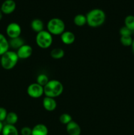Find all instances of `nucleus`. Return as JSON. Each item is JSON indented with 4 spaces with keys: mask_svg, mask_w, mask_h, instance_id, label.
I'll list each match as a JSON object with an SVG mask.
<instances>
[{
    "mask_svg": "<svg viewBox=\"0 0 134 135\" xmlns=\"http://www.w3.org/2000/svg\"><path fill=\"white\" fill-rule=\"evenodd\" d=\"M133 32H134V31H133Z\"/></svg>",
    "mask_w": 134,
    "mask_h": 135,
    "instance_id": "obj_31",
    "label": "nucleus"
},
{
    "mask_svg": "<svg viewBox=\"0 0 134 135\" xmlns=\"http://www.w3.org/2000/svg\"><path fill=\"white\" fill-rule=\"evenodd\" d=\"M59 121L63 125H68L69 123H70L72 121V117L68 113H63L59 117Z\"/></svg>",
    "mask_w": 134,
    "mask_h": 135,
    "instance_id": "obj_23",
    "label": "nucleus"
},
{
    "mask_svg": "<svg viewBox=\"0 0 134 135\" xmlns=\"http://www.w3.org/2000/svg\"><path fill=\"white\" fill-rule=\"evenodd\" d=\"M30 26H31V28L33 31L38 33L43 30L44 24H43V22L41 19L35 18V19L32 21L31 23H30Z\"/></svg>",
    "mask_w": 134,
    "mask_h": 135,
    "instance_id": "obj_14",
    "label": "nucleus"
},
{
    "mask_svg": "<svg viewBox=\"0 0 134 135\" xmlns=\"http://www.w3.org/2000/svg\"><path fill=\"white\" fill-rule=\"evenodd\" d=\"M18 117L17 115V114L16 113L13 112H9L7 113V115L6 121L7 124H9V125H14L17 122H18Z\"/></svg>",
    "mask_w": 134,
    "mask_h": 135,
    "instance_id": "obj_20",
    "label": "nucleus"
},
{
    "mask_svg": "<svg viewBox=\"0 0 134 135\" xmlns=\"http://www.w3.org/2000/svg\"><path fill=\"white\" fill-rule=\"evenodd\" d=\"M132 32H133L126 26H122L120 29V34L121 36H131Z\"/></svg>",
    "mask_w": 134,
    "mask_h": 135,
    "instance_id": "obj_25",
    "label": "nucleus"
},
{
    "mask_svg": "<svg viewBox=\"0 0 134 135\" xmlns=\"http://www.w3.org/2000/svg\"><path fill=\"white\" fill-rule=\"evenodd\" d=\"M125 26L128 28L132 32L134 31V16L127 15L124 20Z\"/></svg>",
    "mask_w": 134,
    "mask_h": 135,
    "instance_id": "obj_21",
    "label": "nucleus"
},
{
    "mask_svg": "<svg viewBox=\"0 0 134 135\" xmlns=\"http://www.w3.org/2000/svg\"><path fill=\"white\" fill-rule=\"evenodd\" d=\"M9 41L6 38V37L3 34L0 33V56L9 51Z\"/></svg>",
    "mask_w": 134,
    "mask_h": 135,
    "instance_id": "obj_15",
    "label": "nucleus"
},
{
    "mask_svg": "<svg viewBox=\"0 0 134 135\" xmlns=\"http://www.w3.org/2000/svg\"><path fill=\"white\" fill-rule=\"evenodd\" d=\"M33 52V49L28 44H24L17 50V54L19 59H26L30 57Z\"/></svg>",
    "mask_w": 134,
    "mask_h": 135,
    "instance_id": "obj_8",
    "label": "nucleus"
},
{
    "mask_svg": "<svg viewBox=\"0 0 134 135\" xmlns=\"http://www.w3.org/2000/svg\"><path fill=\"white\" fill-rule=\"evenodd\" d=\"M44 94L47 97L55 98L63 94L64 86L61 82L56 79L49 80L47 84L43 87Z\"/></svg>",
    "mask_w": 134,
    "mask_h": 135,
    "instance_id": "obj_2",
    "label": "nucleus"
},
{
    "mask_svg": "<svg viewBox=\"0 0 134 135\" xmlns=\"http://www.w3.org/2000/svg\"><path fill=\"white\" fill-rule=\"evenodd\" d=\"M9 47H11L12 48L14 49V50H18L21 46L25 44L24 41L20 36L10 39V40L9 41Z\"/></svg>",
    "mask_w": 134,
    "mask_h": 135,
    "instance_id": "obj_17",
    "label": "nucleus"
},
{
    "mask_svg": "<svg viewBox=\"0 0 134 135\" xmlns=\"http://www.w3.org/2000/svg\"><path fill=\"white\" fill-rule=\"evenodd\" d=\"M3 127V123L0 121V134H1V132H2Z\"/></svg>",
    "mask_w": 134,
    "mask_h": 135,
    "instance_id": "obj_28",
    "label": "nucleus"
},
{
    "mask_svg": "<svg viewBox=\"0 0 134 135\" xmlns=\"http://www.w3.org/2000/svg\"><path fill=\"white\" fill-rule=\"evenodd\" d=\"M49 81V80L48 76L45 74H40L37 77L36 83L43 87H44L48 83Z\"/></svg>",
    "mask_w": 134,
    "mask_h": 135,
    "instance_id": "obj_22",
    "label": "nucleus"
},
{
    "mask_svg": "<svg viewBox=\"0 0 134 135\" xmlns=\"http://www.w3.org/2000/svg\"><path fill=\"white\" fill-rule=\"evenodd\" d=\"M50 55L54 59H60L64 57V51L63 49L60 47H55L51 50Z\"/></svg>",
    "mask_w": 134,
    "mask_h": 135,
    "instance_id": "obj_18",
    "label": "nucleus"
},
{
    "mask_svg": "<svg viewBox=\"0 0 134 135\" xmlns=\"http://www.w3.org/2000/svg\"><path fill=\"white\" fill-rule=\"evenodd\" d=\"M47 31L51 35H61L65 31V24L59 18H51L47 24Z\"/></svg>",
    "mask_w": 134,
    "mask_h": 135,
    "instance_id": "obj_4",
    "label": "nucleus"
},
{
    "mask_svg": "<svg viewBox=\"0 0 134 135\" xmlns=\"http://www.w3.org/2000/svg\"><path fill=\"white\" fill-rule=\"evenodd\" d=\"M42 104H43L44 109L47 112H53L57 106V104H56V102L55 98L47 97V96L43 98Z\"/></svg>",
    "mask_w": 134,
    "mask_h": 135,
    "instance_id": "obj_11",
    "label": "nucleus"
},
{
    "mask_svg": "<svg viewBox=\"0 0 134 135\" xmlns=\"http://www.w3.org/2000/svg\"><path fill=\"white\" fill-rule=\"evenodd\" d=\"M1 134L2 135H18V131L14 125L6 124L3 125Z\"/></svg>",
    "mask_w": 134,
    "mask_h": 135,
    "instance_id": "obj_16",
    "label": "nucleus"
},
{
    "mask_svg": "<svg viewBox=\"0 0 134 135\" xmlns=\"http://www.w3.org/2000/svg\"><path fill=\"white\" fill-rule=\"evenodd\" d=\"M3 13L2 11H1L0 10V21H1V20L2 19V18H3Z\"/></svg>",
    "mask_w": 134,
    "mask_h": 135,
    "instance_id": "obj_30",
    "label": "nucleus"
},
{
    "mask_svg": "<svg viewBox=\"0 0 134 135\" xmlns=\"http://www.w3.org/2000/svg\"><path fill=\"white\" fill-rule=\"evenodd\" d=\"M74 23L77 26H84L85 24H87V18L86 16L83 14H78L74 18Z\"/></svg>",
    "mask_w": 134,
    "mask_h": 135,
    "instance_id": "obj_19",
    "label": "nucleus"
},
{
    "mask_svg": "<svg viewBox=\"0 0 134 135\" xmlns=\"http://www.w3.org/2000/svg\"><path fill=\"white\" fill-rule=\"evenodd\" d=\"M120 42L124 46H131L133 42V38L131 36H122L120 37Z\"/></svg>",
    "mask_w": 134,
    "mask_h": 135,
    "instance_id": "obj_24",
    "label": "nucleus"
},
{
    "mask_svg": "<svg viewBox=\"0 0 134 135\" xmlns=\"http://www.w3.org/2000/svg\"><path fill=\"white\" fill-rule=\"evenodd\" d=\"M35 42L38 47L40 48H49L53 43V35H51L47 30H42L37 33Z\"/></svg>",
    "mask_w": 134,
    "mask_h": 135,
    "instance_id": "obj_5",
    "label": "nucleus"
},
{
    "mask_svg": "<svg viewBox=\"0 0 134 135\" xmlns=\"http://www.w3.org/2000/svg\"><path fill=\"white\" fill-rule=\"evenodd\" d=\"M131 48H132V51L133 53L134 54V39H133V42H132V44H131Z\"/></svg>",
    "mask_w": 134,
    "mask_h": 135,
    "instance_id": "obj_29",
    "label": "nucleus"
},
{
    "mask_svg": "<svg viewBox=\"0 0 134 135\" xmlns=\"http://www.w3.org/2000/svg\"><path fill=\"white\" fill-rule=\"evenodd\" d=\"M18 59L17 52L9 50L1 56V65L4 69L11 70L17 65Z\"/></svg>",
    "mask_w": 134,
    "mask_h": 135,
    "instance_id": "obj_3",
    "label": "nucleus"
},
{
    "mask_svg": "<svg viewBox=\"0 0 134 135\" xmlns=\"http://www.w3.org/2000/svg\"><path fill=\"white\" fill-rule=\"evenodd\" d=\"M87 24L92 28L101 26L105 22L106 15L104 11L101 9H93L86 14Z\"/></svg>",
    "mask_w": 134,
    "mask_h": 135,
    "instance_id": "obj_1",
    "label": "nucleus"
},
{
    "mask_svg": "<svg viewBox=\"0 0 134 135\" xmlns=\"http://www.w3.org/2000/svg\"><path fill=\"white\" fill-rule=\"evenodd\" d=\"M21 135H32V128L29 127H24L20 130Z\"/></svg>",
    "mask_w": 134,
    "mask_h": 135,
    "instance_id": "obj_27",
    "label": "nucleus"
},
{
    "mask_svg": "<svg viewBox=\"0 0 134 135\" xmlns=\"http://www.w3.org/2000/svg\"><path fill=\"white\" fill-rule=\"evenodd\" d=\"M16 6L17 5L14 0H5L3 2L0 10L4 14L9 15L15 10Z\"/></svg>",
    "mask_w": 134,
    "mask_h": 135,
    "instance_id": "obj_9",
    "label": "nucleus"
},
{
    "mask_svg": "<svg viewBox=\"0 0 134 135\" xmlns=\"http://www.w3.org/2000/svg\"><path fill=\"white\" fill-rule=\"evenodd\" d=\"M66 130L68 135H80L81 129L78 123L72 120L70 123L66 125Z\"/></svg>",
    "mask_w": 134,
    "mask_h": 135,
    "instance_id": "obj_10",
    "label": "nucleus"
},
{
    "mask_svg": "<svg viewBox=\"0 0 134 135\" xmlns=\"http://www.w3.org/2000/svg\"><path fill=\"white\" fill-rule=\"evenodd\" d=\"M27 94L32 98H39L44 94V89L42 86L37 83H32L28 86Z\"/></svg>",
    "mask_w": 134,
    "mask_h": 135,
    "instance_id": "obj_6",
    "label": "nucleus"
},
{
    "mask_svg": "<svg viewBox=\"0 0 134 135\" xmlns=\"http://www.w3.org/2000/svg\"><path fill=\"white\" fill-rule=\"evenodd\" d=\"M21 32H22V29L20 26L17 22H11L6 28L7 35L9 37L10 39L20 37Z\"/></svg>",
    "mask_w": 134,
    "mask_h": 135,
    "instance_id": "obj_7",
    "label": "nucleus"
},
{
    "mask_svg": "<svg viewBox=\"0 0 134 135\" xmlns=\"http://www.w3.org/2000/svg\"><path fill=\"white\" fill-rule=\"evenodd\" d=\"M7 113L8 112L5 108H3V107H0V121L1 122L5 121Z\"/></svg>",
    "mask_w": 134,
    "mask_h": 135,
    "instance_id": "obj_26",
    "label": "nucleus"
},
{
    "mask_svg": "<svg viewBox=\"0 0 134 135\" xmlns=\"http://www.w3.org/2000/svg\"><path fill=\"white\" fill-rule=\"evenodd\" d=\"M49 131L44 124L39 123L32 129V135H48Z\"/></svg>",
    "mask_w": 134,
    "mask_h": 135,
    "instance_id": "obj_13",
    "label": "nucleus"
},
{
    "mask_svg": "<svg viewBox=\"0 0 134 135\" xmlns=\"http://www.w3.org/2000/svg\"><path fill=\"white\" fill-rule=\"evenodd\" d=\"M60 40L62 42L66 45H71L75 42L76 36L74 34L70 31H64L63 34L60 35Z\"/></svg>",
    "mask_w": 134,
    "mask_h": 135,
    "instance_id": "obj_12",
    "label": "nucleus"
}]
</instances>
